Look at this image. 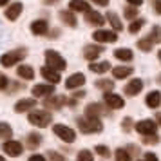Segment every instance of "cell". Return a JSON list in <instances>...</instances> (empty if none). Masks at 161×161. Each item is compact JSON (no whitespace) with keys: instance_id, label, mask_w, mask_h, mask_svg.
<instances>
[{"instance_id":"7402d4cb","label":"cell","mask_w":161,"mask_h":161,"mask_svg":"<svg viewBox=\"0 0 161 161\" xmlns=\"http://www.w3.org/2000/svg\"><path fill=\"white\" fill-rule=\"evenodd\" d=\"M85 20L91 25H103V22H105V18L100 15V11H92V9L89 13H85Z\"/></svg>"},{"instance_id":"816d5d0a","label":"cell","mask_w":161,"mask_h":161,"mask_svg":"<svg viewBox=\"0 0 161 161\" xmlns=\"http://www.w3.org/2000/svg\"><path fill=\"white\" fill-rule=\"evenodd\" d=\"M158 58H159V62H161V51H159V53H158Z\"/></svg>"},{"instance_id":"83f0119b","label":"cell","mask_w":161,"mask_h":161,"mask_svg":"<svg viewBox=\"0 0 161 161\" xmlns=\"http://www.w3.org/2000/svg\"><path fill=\"white\" fill-rule=\"evenodd\" d=\"M89 69H91L92 73H96V74H103V73H107V71L110 69V64L109 62H98V64L92 62V64L89 65Z\"/></svg>"},{"instance_id":"d4e9b609","label":"cell","mask_w":161,"mask_h":161,"mask_svg":"<svg viewBox=\"0 0 161 161\" xmlns=\"http://www.w3.org/2000/svg\"><path fill=\"white\" fill-rule=\"evenodd\" d=\"M85 114H87V116L100 118L102 114H105V109H103L100 103H89L87 107H85Z\"/></svg>"},{"instance_id":"f1b7e54d","label":"cell","mask_w":161,"mask_h":161,"mask_svg":"<svg viewBox=\"0 0 161 161\" xmlns=\"http://www.w3.org/2000/svg\"><path fill=\"white\" fill-rule=\"evenodd\" d=\"M107 20H109V24L112 25V29L114 31H121L123 29V24H121V20H119V16H118L116 13L109 11V13H107Z\"/></svg>"},{"instance_id":"ba28073f","label":"cell","mask_w":161,"mask_h":161,"mask_svg":"<svg viewBox=\"0 0 161 161\" xmlns=\"http://www.w3.org/2000/svg\"><path fill=\"white\" fill-rule=\"evenodd\" d=\"M103 102H105V105H107L109 109H123L125 107L123 98L119 94H116V92H105Z\"/></svg>"},{"instance_id":"7a4b0ae2","label":"cell","mask_w":161,"mask_h":161,"mask_svg":"<svg viewBox=\"0 0 161 161\" xmlns=\"http://www.w3.org/2000/svg\"><path fill=\"white\" fill-rule=\"evenodd\" d=\"M44 56H45V64H47V67H51V69L58 71V73H60V71H64V69L67 67L64 56H62L60 53L53 51V49H47Z\"/></svg>"},{"instance_id":"9a60e30c","label":"cell","mask_w":161,"mask_h":161,"mask_svg":"<svg viewBox=\"0 0 161 161\" xmlns=\"http://www.w3.org/2000/svg\"><path fill=\"white\" fill-rule=\"evenodd\" d=\"M22 9H24L22 2H13V4H11V6H9L8 9H6V18L15 22L16 18L22 15Z\"/></svg>"},{"instance_id":"5b68a950","label":"cell","mask_w":161,"mask_h":161,"mask_svg":"<svg viewBox=\"0 0 161 161\" xmlns=\"http://www.w3.org/2000/svg\"><path fill=\"white\" fill-rule=\"evenodd\" d=\"M53 132H54L62 141H65V143H73L74 139H76V132H74L71 127H67V125H64V123H56L53 127Z\"/></svg>"},{"instance_id":"d6986e66","label":"cell","mask_w":161,"mask_h":161,"mask_svg":"<svg viewBox=\"0 0 161 161\" xmlns=\"http://www.w3.org/2000/svg\"><path fill=\"white\" fill-rule=\"evenodd\" d=\"M60 15V20L65 24V25H71V27H76V24H78V20H76V15H74L73 11H69V9H62L58 13Z\"/></svg>"},{"instance_id":"5bb4252c","label":"cell","mask_w":161,"mask_h":161,"mask_svg":"<svg viewBox=\"0 0 161 161\" xmlns=\"http://www.w3.org/2000/svg\"><path fill=\"white\" fill-rule=\"evenodd\" d=\"M141 89H143V81L139 80V78H134V80H130L127 85H125V94L127 96H136L141 92Z\"/></svg>"},{"instance_id":"3957f363","label":"cell","mask_w":161,"mask_h":161,"mask_svg":"<svg viewBox=\"0 0 161 161\" xmlns=\"http://www.w3.org/2000/svg\"><path fill=\"white\" fill-rule=\"evenodd\" d=\"M27 119H29L31 125H35V127H47V125L53 121V116L51 112H47V110H33L27 114Z\"/></svg>"},{"instance_id":"8fae6325","label":"cell","mask_w":161,"mask_h":161,"mask_svg":"<svg viewBox=\"0 0 161 161\" xmlns=\"http://www.w3.org/2000/svg\"><path fill=\"white\" fill-rule=\"evenodd\" d=\"M54 92V87L51 83H38L33 87V96L35 98H49Z\"/></svg>"},{"instance_id":"7dc6e473","label":"cell","mask_w":161,"mask_h":161,"mask_svg":"<svg viewBox=\"0 0 161 161\" xmlns=\"http://www.w3.org/2000/svg\"><path fill=\"white\" fill-rule=\"evenodd\" d=\"M91 2H94V4H98V6H109V0H91Z\"/></svg>"},{"instance_id":"e0dca14e","label":"cell","mask_w":161,"mask_h":161,"mask_svg":"<svg viewBox=\"0 0 161 161\" xmlns=\"http://www.w3.org/2000/svg\"><path fill=\"white\" fill-rule=\"evenodd\" d=\"M35 105H36L35 98H24V100H18V102L15 103V112H27V110H31Z\"/></svg>"},{"instance_id":"8d00e7d4","label":"cell","mask_w":161,"mask_h":161,"mask_svg":"<svg viewBox=\"0 0 161 161\" xmlns=\"http://www.w3.org/2000/svg\"><path fill=\"white\" fill-rule=\"evenodd\" d=\"M76 161H94L92 159V152H91V150H80Z\"/></svg>"},{"instance_id":"836d02e7","label":"cell","mask_w":161,"mask_h":161,"mask_svg":"<svg viewBox=\"0 0 161 161\" xmlns=\"http://www.w3.org/2000/svg\"><path fill=\"white\" fill-rule=\"evenodd\" d=\"M114 156H116V161H132V156L125 148H118Z\"/></svg>"},{"instance_id":"44dd1931","label":"cell","mask_w":161,"mask_h":161,"mask_svg":"<svg viewBox=\"0 0 161 161\" xmlns=\"http://www.w3.org/2000/svg\"><path fill=\"white\" fill-rule=\"evenodd\" d=\"M145 103H147V107H150V109H158V105L161 103V92L159 91L148 92L147 98H145Z\"/></svg>"},{"instance_id":"f5cc1de1","label":"cell","mask_w":161,"mask_h":161,"mask_svg":"<svg viewBox=\"0 0 161 161\" xmlns=\"http://www.w3.org/2000/svg\"><path fill=\"white\" fill-rule=\"evenodd\" d=\"M158 81H159V83H161V74H159V76H158Z\"/></svg>"},{"instance_id":"1f68e13d","label":"cell","mask_w":161,"mask_h":161,"mask_svg":"<svg viewBox=\"0 0 161 161\" xmlns=\"http://www.w3.org/2000/svg\"><path fill=\"white\" fill-rule=\"evenodd\" d=\"M145 25V18H136V20H132L130 25H129V33H132V35H136V33H139V29Z\"/></svg>"},{"instance_id":"2e32d148","label":"cell","mask_w":161,"mask_h":161,"mask_svg":"<svg viewBox=\"0 0 161 161\" xmlns=\"http://www.w3.org/2000/svg\"><path fill=\"white\" fill-rule=\"evenodd\" d=\"M69 11H80V13H89L91 11V6H89V2L87 0H71L69 2Z\"/></svg>"},{"instance_id":"52a82bcc","label":"cell","mask_w":161,"mask_h":161,"mask_svg":"<svg viewBox=\"0 0 161 161\" xmlns=\"http://www.w3.org/2000/svg\"><path fill=\"white\" fill-rule=\"evenodd\" d=\"M136 130H138L141 136H152V134H156V130H158V125H156V121H152V119H141V121L136 123Z\"/></svg>"},{"instance_id":"f35d334b","label":"cell","mask_w":161,"mask_h":161,"mask_svg":"<svg viewBox=\"0 0 161 161\" xmlns=\"http://www.w3.org/2000/svg\"><path fill=\"white\" fill-rule=\"evenodd\" d=\"M47 158H49V159H51V161H67L65 158H64V156H62V154L54 152V150H51V152L47 154Z\"/></svg>"},{"instance_id":"e575fe53","label":"cell","mask_w":161,"mask_h":161,"mask_svg":"<svg viewBox=\"0 0 161 161\" xmlns=\"http://www.w3.org/2000/svg\"><path fill=\"white\" fill-rule=\"evenodd\" d=\"M123 15L127 20H136V16H138V9L134 8V6H127L123 9Z\"/></svg>"},{"instance_id":"4316f807","label":"cell","mask_w":161,"mask_h":161,"mask_svg":"<svg viewBox=\"0 0 161 161\" xmlns=\"http://www.w3.org/2000/svg\"><path fill=\"white\" fill-rule=\"evenodd\" d=\"M16 74L22 78V80H33L35 78V71L31 65H20L16 69Z\"/></svg>"},{"instance_id":"cb8c5ba5","label":"cell","mask_w":161,"mask_h":161,"mask_svg":"<svg viewBox=\"0 0 161 161\" xmlns=\"http://www.w3.org/2000/svg\"><path fill=\"white\" fill-rule=\"evenodd\" d=\"M132 67H125V65H119V67H114L112 69V74H114V78L116 80H123V78H129L132 74Z\"/></svg>"},{"instance_id":"74e56055","label":"cell","mask_w":161,"mask_h":161,"mask_svg":"<svg viewBox=\"0 0 161 161\" xmlns=\"http://www.w3.org/2000/svg\"><path fill=\"white\" fill-rule=\"evenodd\" d=\"M158 143H159V136H156V134L143 136V145H158Z\"/></svg>"},{"instance_id":"f546056e","label":"cell","mask_w":161,"mask_h":161,"mask_svg":"<svg viewBox=\"0 0 161 161\" xmlns=\"http://www.w3.org/2000/svg\"><path fill=\"white\" fill-rule=\"evenodd\" d=\"M147 38H148L152 44H161V27L159 25H154L152 29H150V35Z\"/></svg>"},{"instance_id":"ac0fdd59","label":"cell","mask_w":161,"mask_h":161,"mask_svg":"<svg viewBox=\"0 0 161 161\" xmlns=\"http://www.w3.org/2000/svg\"><path fill=\"white\" fill-rule=\"evenodd\" d=\"M65 103V98L64 96H49V98H45V109H51V110H58L62 105Z\"/></svg>"},{"instance_id":"30bf717a","label":"cell","mask_w":161,"mask_h":161,"mask_svg":"<svg viewBox=\"0 0 161 161\" xmlns=\"http://www.w3.org/2000/svg\"><path fill=\"white\" fill-rule=\"evenodd\" d=\"M102 53H103V45H98V44L85 45V49H83V58L89 60V62L92 64L96 58H100V54H102Z\"/></svg>"},{"instance_id":"277c9868","label":"cell","mask_w":161,"mask_h":161,"mask_svg":"<svg viewBox=\"0 0 161 161\" xmlns=\"http://www.w3.org/2000/svg\"><path fill=\"white\" fill-rule=\"evenodd\" d=\"M25 56H27V51H25V49H15V51H9V53H6V54H2L0 64L4 67H13V65H16L18 62H22Z\"/></svg>"},{"instance_id":"60d3db41","label":"cell","mask_w":161,"mask_h":161,"mask_svg":"<svg viewBox=\"0 0 161 161\" xmlns=\"http://www.w3.org/2000/svg\"><path fill=\"white\" fill-rule=\"evenodd\" d=\"M121 127H123L125 132H129V130H130V127H132V119H130V118H125L123 123H121Z\"/></svg>"},{"instance_id":"7bdbcfd3","label":"cell","mask_w":161,"mask_h":161,"mask_svg":"<svg viewBox=\"0 0 161 161\" xmlns=\"http://www.w3.org/2000/svg\"><path fill=\"white\" fill-rule=\"evenodd\" d=\"M143 161H159V159H158V156H156V154L147 152L145 156H143Z\"/></svg>"},{"instance_id":"c3c4849f","label":"cell","mask_w":161,"mask_h":161,"mask_svg":"<svg viewBox=\"0 0 161 161\" xmlns=\"http://www.w3.org/2000/svg\"><path fill=\"white\" fill-rule=\"evenodd\" d=\"M156 121H158V125H161V114H159V112L156 114Z\"/></svg>"},{"instance_id":"b9f144b4","label":"cell","mask_w":161,"mask_h":161,"mask_svg":"<svg viewBox=\"0 0 161 161\" xmlns=\"http://www.w3.org/2000/svg\"><path fill=\"white\" fill-rule=\"evenodd\" d=\"M9 85V80L4 76V74H0V91H4V89H8Z\"/></svg>"},{"instance_id":"ab89813d","label":"cell","mask_w":161,"mask_h":161,"mask_svg":"<svg viewBox=\"0 0 161 161\" xmlns=\"http://www.w3.org/2000/svg\"><path fill=\"white\" fill-rule=\"evenodd\" d=\"M96 154H100V156H103V158H109V156H110V150L107 148V147L98 145V147H96Z\"/></svg>"},{"instance_id":"681fc988","label":"cell","mask_w":161,"mask_h":161,"mask_svg":"<svg viewBox=\"0 0 161 161\" xmlns=\"http://www.w3.org/2000/svg\"><path fill=\"white\" fill-rule=\"evenodd\" d=\"M9 4V0H0V6H8Z\"/></svg>"},{"instance_id":"f6af8a7d","label":"cell","mask_w":161,"mask_h":161,"mask_svg":"<svg viewBox=\"0 0 161 161\" xmlns=\"http://www.w3.org/2000/svg\"><path fill=\"white\" fill-rule=\"evenodd\" d=\"M27 161H47V159H45L42 154H33V156H31V158H29Z\"/></svg>"},{"instance_id":"d6a6232c","label":"cell","mask_w":161,"mask_h":161,"mask_svg":"<svg viewBox=\"0 0 161 161\" xmlns=\"http://www.w3.org/2000/svg\"><path fill=\"white\" fill-rule=\"evenodd\" d=\"M96 87L100 91H105V92H110L114 89V81L112 80H98L96 81Z\"/></svg>"},{"instance_id":"4fadbf2b","label":"cell","mask_w":161,"mask_h":161,"mask_svg":"<svg viewBox=\"0 0 161 161\" xmlns=\"http://www.w3.org/2000/svg\"><path fill=\"white\" fill-rule=\"evenodd\" d=\"M42 78H45V80L49 81L51 85H54V83H60V80H62V76H60L58 71H54V69H51V67H42Z\"/></svg>"},{"instance_id":"9c48e42d","label":"cell","mask_w":161,"mask_h":161,"mask_svg":"<svg viewBox=\"0 0 161 161\" xmlns=\"http://www.w3.org/2000/svg\"><path fill=\"white\" fill-rule=\"evenodd\" d=\"M2 148H4V152L8 154V156H11V158H16V156H20V154L24 152V145L20 143V141H11V139H8L4 145H2Z\"/></svg>"},{"instance_id":"ffe728a7","label":"cell","mask_w":161,"mask_h":161,"mask_svg":"<svg viewBox=\"0 0 161 161\" xmlns=\"http://www.w3.org/2000/svg\"><path fill=\"white\" fill-rule=\"evenodd\" d=\"M47 31H49V24L45 22V20H35V22L31 24V33L33 35H47Z\"/></svg>"},{"instance_id":"484cf974","label":"cell","mask_w":161,"mask_h":161,"mask_svg":"<svg viewBox=\"0 0 161 161\" xmlns=\"http://www.w3.org/2000/svg\"><path fill=\"white\" fill-rule=\"evenodd\" d=\"M114 58L121 60V62H130L134 58V53L130 49H127V47H121V49H116L114 51Z\"/></svg>"},{"instance_id":"8992f818","label":"cell","mask_w":161,"mask_h":161,"mask_svg":"<svg viewBox=\"0 0 161 161\" xmlns=\"http://www.w3.org/2000/svg\"><path fill=\"white\" fill-rule=\"evenodd\" d=\"M92 38H94L98 44H112L118 40L116 31H107V29H96L92 33Z\"/></svg>"},{"instance_id":"603a6c76","label":"cell","mask_w":161,"mask_h":161,"mask_svg":"<svg viewBox=\"0 0 161 161\" xmlns=\"http://www.w3.org/2000/svg\"><path fill=\"white\" fill-rule=\"evenodd\" d=\"M25 145H27V148H36V147H40L42 145V136L38 132H29L25 136Z\"/></svg>"},{"instance_id":"bcb514c9","label":"cell","mask_w":161,"mask_h":161,"mask_svg":"<svg viewBox=\"0 0 161 161\" xmlns=\"http://www.w3.org/2000/svg\"><path fill=\"white\" fill-rule=\"evenodd\" d=\"M127 2H129V6H134V8H138V6L143 4V0H127Z\"/></svg>"},{"instance_id":"db71d44e","label":"cell","mask_w":161,"mask_h":161,"mask_svg":"<svg viewBox=\"0 0 161 161\" xmlns=\"http://www.w3.org/2000/svg\"><path fill=\"white\" fill-rule=\"evenodd\" d=\"M0 161H6V159H4V158H0Z\"/></svg>"},{"instance_id":"4dcf8cb0","label":"cell","mask_w":161,"mask_h":161,"mask_svg":"<svg viewBox=\"0 0 161 161\" xmlns=\"http://www.w3.org/2000/svg\"><path fill=\"white\" fill-rule=\"evenodd\" d=\"M13 136V129H11V125L9 123H0V139H9Z\"/></svg>"},{"instance_id":"6da1fadb","label":"cell","mask_w":161,"mask_h":161,"mask_svg":"<svg viewBox=\"0 0 161 161\" xmlns=\"http://www.w3.org/2000/svg\"><path fill=\"white\" fill-rule=\"evenodd\" d=\"M78 127L83 134H96V132L103 130L102 119L96 116H87V114L83 118H78Z\"/></svg>"},{"instance_id":"7c38bea8","label":"cell","mask_w":161,"mask_h":161,"mask_svg":"<svg viewBox=\"0 0 161 161\" xmlns=\"http://www.w3.org/2000/svg\"><path fill=\"white\" fill-rule=\"evenodd\" d=\"M83 85H85V74H81V73L71 74L65 81V87L71 89V91H74V89H78V87H83Z\"/></svg>"},{"instance_id":"ee69618b","label":"cell","mask_w":161,"mask_h":161,"mask_svg":"<svg viewBox=\"0 0 161 161\" xmlns=\"http://www.w3.org/2000/svg\"><path fill=\"white\" fill-rule=\"evenodd\" d=\"M152 6H154V11L161 15V0H152Z\"/></svg>"},{"instance_id":"d590c367","label":"cell","mask_w":161,"mask_h":161,"mask_svg":"<svg viewBox=\"0 0 161 161\" xmlns=\"http://www.w3.org/2000/svg\"><path fill=\"white\" fill-rule=\"evenodd\" d=\"M152 47H154V44L148 40V38H143V40H138V49H141V51H145V53H148V51H152Z\"/></svg>"},{"instance_id":"f907efd6","label":"cell","mask_w":161,"mask_h":161,"mask_svg":"<svg viewBox=\"0 0 161 161\" xmlns=\"http://www.w3.org/2000/svg\"><path fill=\"white\" fill-rule=\"evenodd\" d=\"M44 2H47V4H54V2H58V0H44Z\"/></svg>"}]
</instances>
